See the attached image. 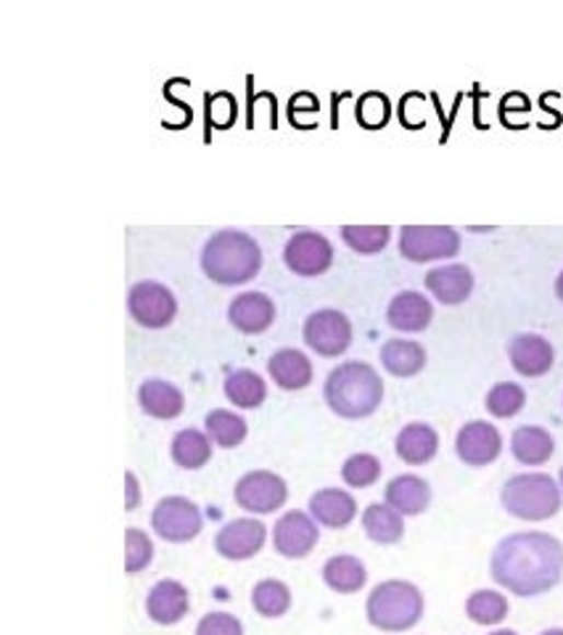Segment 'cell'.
<instances>
[{
  "label": "cell",
  "instance_id": "6da1fadb",
  "mask_svg": "<svg viewBox=\"0 0 563 635\" xmlns=\"http://www.w3.org/2000/svg\"><path fill=\"white\" fill-rule=\"evenodd\" d=\"M490 569L497 586L524 599L548 593L563 577V545L548 532H518L497 543Z\"/></svg>",
  "mask_w": 563,
  "mask_h": 635
},
{
  "label": "cell",
  "instance_id": "7a4b0ae2",
  "mask_svg": "<svg viewBox=\"0 0 563 635\" xmlns=\"http://www.w3.org/2000/svg\"><path fill=\"white\" fill-rule=\"evenodd\" d=\"M262 268L260 243L241 230H220L204 243L202 271L209 281L222 286H239L252 281Z\"/></svg>",
  "mask_w": 563,
  "mask_h": 635
},
{
  "label": "cell",
  "instance_id": "3957f363",
  "mask_svg": "<svg viewBox=\"0 0 563 635\" xmlns=\"http://www.w3.org/2000/svg\"><path fill=\"white\" fill-rule=\"evenodd\" d=\"M383 382L368 363H342L329 374L325 400L342 419H366L381 406Z\"/></svg>",
  "mask_w": 563,
  "mask_h": 635
},
{
  "label": "cell",
  "instance_id": "277c9868",
  "mask_svg": "<svg viewBox=\"0 0 563 635\" xmlns=\"http://www.w3.org/2000/svg\"><path fill=\"white\" fill-rule=\"evenodd\" d=\"M421 614H424V596L413 582L387 580L368 599V622L379 631H411Z\"/></svg>",
  "mask_w": 563,
  "mask_h": 635
},
{
  "label": "cell",
  "instance_id": "5b68a950",
  "mask_svg": "<svg viewBox=\"0 0 563 635\" xmlns=\"http://www.w3.org/2000/svg\"><path fill=\"white\" fill-rule=\"evenodd\" d=\"M501 500L510 517L542 522L559 514L561 487L548 474H516L505 483Z\"/></svg>",
  "mask_w": 563,
  "mask_h": 635
},
{
  "label": "cell",
  "instance_id": "8992f818",
  "mask_svg": "<svg viewBox=\"0 0 563 635\" xmlns=\"http://www.w3.org/2000/svg\"><path fill=\"white\" fill-rule=\"evenodd\" d=\"M460 236L450 226H405L400 230V254L411 262L456 258Z\"/></svg>",
  "mask_w": 563,
  "mask_h": 635
},
{
  "label": "cell",
  "instance_id": "52a82bcc",
  "mask_svg": "<svg viewBox=\"0 0 563 635\" xmlns=\"http://www.w3.org/2000/svg\"><path fill=\"white\" fill-rule=\"evenodd\" d=\"M153 530L170 543H188L202 532V511L188 498L170 496L162 498L151 517Z\"/></svg>",
  "mask_w": 563,
  "mask_h": 635
},
{
  "label": "cell",
  "instance_id": "ba28073f",
  "mask_svg": "<svg viewBox=\"0 0 563 635\" xmlns=\"http://www.w3.org/2000/svg\"><path fill=\"white\" fill-rule=\"evenodd\" d=\"M127 307H130V316L146 329H164L177 313L175 294L168 286L157 284V281H140V284L133 286Z\"/></svg>",
  "mask_w": 563,
  "mask_h": 635
},
{
  "label": "cell",
  "instance_id": "9c48e42d",
  "mask_svg": "<svg viewBox=\"0 0 563 635\" xmlns=\"http://www.w3.org/2000/svg\"><path fill=\"white\" fill-rule=\"evenodd\" d=\"M305 342L323 358L342 355L352 344L349 318L338 310L312 313L305 324Z\"/></svg>",
  "mask_w": 563,
  "mask_h": 635
},
{
  "label": "cell",
  "instance_id": "30bf717a",
  "mask_svg": "<svg viewBox=\"0 0 563 635\" xmlns=\"http://www.w3.org/2000/svg\"><path fill=\"white\" fill-rule=\"evenodd\" d=\"M286 483L273 472H249L235 485V500L252 514H273L286 503Z\"/></svg>",
  "mask_w": 563,
  "mask_h": 635
},
{
  "label": "cell",
  "instance_id": "8fae6325",
  "mask_svg": "<svg viewBox=\"0 0 563 635\" xmlns=\"http://www.w3.org/2000/svg\"><path fill=\"white\" fill-rule=\"evenodd\" d=\"M284 260L297 275L312 279V275L329 271L331 262H334V247L315 230H302V234H294L286 243Z\"/></svg>",
  "mask_w": 563,
  "mask_h": 635
},
{
  "label": "cell",
  "instance_id": "7c38bea8",
  "mask_svg": "<svg viewBox=\"0 0 563 635\" xmlns=\"http://www.w3.org/2000/svg\"><path fill=\"white\" fill-rule=\"evenodd\" d=\"M267 528L257 519H233L226 528L217 532L215 548L222 559L244 562L252 559L254 554H260V548L265 545Z\"/></svg>",
  "mask_w": 563,
  "mask_h": 635
},
{
  "label": "cell",
  "instance_id": "4fadbf2b",
  "mask_svg": "<svg viewBox=\"0 0 563 635\" xmlns=\"http://www.w3.org/2000/svg\"><path fill=\"white\" fill-rule=\"evenodd\" d=\"M458 458L469 466H487L503 451V438L487 421H471L458 432Z\"/></svg>",
  "mask_w": 563,
  "mask_h": 635
},
{
  "label": "cell",
  "instance_id": "5bb4252c",
  "mask_svg": "<svg viewBox=\"0 0 563 635\" xmlns=\"http://www.w3.org/2000/svg\"><path fill=\"white\" fill-rule=\"evenodd\" d=\"M275 551L286 559H305L318 543V528L302 511H289L278 519L273 532Z\"/></svg>",
  "mask_w": 563,
  "mask_h": 635
},
{
  "label": "cell",
  "instance_id": "9a60e30c",
  "mask_svg": "<svg viewBox=\"0 0 563 635\" xmlns=\"http://www.w3.org/2000/svg\"><path fill=\"white\" fill-rule=\"evenodd\" d=\"M230 324L244 333H262L271 329L275 320L273 299L262 292H246L230 303L228 310Z\"/></svg>",
  "mask_w": 563,
  "mask_h": 635
},
{
  "label": "cell",
  "instance_id": "2e32d148",
  "mask_svg": "<svg viewBox=\"0 0 563 635\" xmlns=\"http://www.w3.org/2000/svg\"><path fill=\"white\" fill-rule=\"evenodd\" d=\"M508 355L521 376H542L553 365V348L537 333H521L508 344Z\"/></svg>",
  "mask_w": 563,
  "mask_h": 635
},
{
  "label": "cell",
  "instance_id": "e0dca14e",
  "mask_svg": "<svg viewBox=\"0 0 563 635\" xmlns=\"http://www.w3.org/2000/svg\"><path fill=\"white\" fill-rule=\"evenodd\" d=\"M146 612L159 625H175L188 612V590L175 580L157 582L146 599Z\"/></svg>",
  "mask_w": 563,
  "mask_h": 635
},
{
  "label": "cell",
  "instance_id": "ac0fdd59",
  "mask_svg": "<svg viewBox=\"0 0 563 635\" xmlns=\"http://www.w3.org/2000/svg\"><path fill=\"white\" fill-rule=\"evenodd\" d=\"M426 288L441 305H460L471 297L473 275L466 265H445L426 273Z\"/></svg>",
  "mask_w": 563,
  "mask_h": 635
},
{
  "label": "cell",
  "instance_id": "d6986e66",
  "mask_svg": "<svg viewBox=\"0 0 563 635\" xmlns=\"http://www.w3.org/2000/svg\"><path fill=\"white\" fill-rule=\"evenodd\" d=\"M387 503L402 517H418L432 503V490H428L426 479L415 477V474H400L387 485Z\"/></svg>",
  "mask_w": 563,
  "mask_h": 635
},
{
  "label": "cell",
  "instance_id": "ffe728a7",
  "mask_svg": "<svg viewBox=\"0 0 563 635\" xmlns=\"http://www.w3.org/2000/svg\"><path fill=\"white\" fill-rule=\"evenodd\" d=\"M434 318V307L418 292H402L389 303L387 320L397 331H424Z\"/></svg>",
  "mask_w": 563,
  "mask_h": 635
},
{
  "label": "cell",
  "instance_id": "44dd1931",
  "mask_svg": "<svg viewBox=\"0 0 563 635\" xmlns=\"http://www.w3.org/2000/svg\"><path fill=\"white\" fill-rule=\"evenodd\" d=\"M138 402L153 419H175L185 408V397L181 389L162 382V378H151V382L140 384Z\"/></svg>",
  "mask_w": 563,
  "mask_h": 635
},
{
  "label": "cell",
  "instance_id": "7402d4cb",
  "mask_svg": "<svg viewBox=\"0 0 563 635\" xmlns=\"http://www.w3.org/2000/svg\"><path fill=\"white\" fill-rule=\"evenodd\" d=\"M397 455H400L405 464L421 466L437 455L439 438L428 423H407L400 434H397Z\"/></svg>",
  "mask_w": 563,
  "mask_h": 635
},
{
  "label": "cell",
  "instance_id": "603a6c76",
  "mask_svg": "<svg viewBox=\"0 0 563 635\" xmlns=\"http://www.w3.org/2000/svg\"><path fill=\"white\" fill-rule=\"evenodd\" d=\"M310 511L325 528L342 530L355 519L357 503L355 498L344 490H320L310 498Z\"/></svg>",
  "mask_w": 563,
  "mask_h": 635
},
{
  "label": "cell",
  "instance_id": "cb8c5ba5",
  "mask_svg": "<svg viewBox=\"0 0 563 635\" xmlns=\"http://www.w3.org/2000/svg\"><path fill=\"white\" fill-rule=\"evenodd\" d=\"M267 368L280 389H305L312 382V363L299 350L275 352Z\"/></svg>",
  "mask_w": 563,
  "mask_h": 635
},
{
  "label": "cell",
  "instance_id": "d4e9b609",
  "mask_svg": "<svg viewBox=\"0 0 563 635\" xmlns=\"http://www.w3.org/2000/svg\"><path fill=\"white\" fill-rule=\"evenodd\" d=\"M381 363L392 376H415L426 365V350L418 342L389 339L381 348Z\"/></svg>",
  "mask_w": 563,
  "mask_h": 635
},
{
  "label": "cell",
  "instance_id": "484cf974",
  "mask_svg": "<svg viewBox=\"0 0 563 635\" xmlns=\"http://www.w3.org/2000/svg\"><path fill=\"white\" fill-rule=\"evenodd\" d=\"M510 451L521 464L540 466L553 455V438L540 427H521L510 438Z\"/></svg>",
  "mask_w": 563,
  "mask_h": 635
},
{
  "label": "cell",
  "instance_id": "4316f807",
  "mask_svg": "<svg viewBox=\"0 0 563 635\" xmlns=\"http://www.w3.org/2000/svg\"><path fill=\"white\" fill-rule=\"evenodd\" d=\"M366 567L357 556H334V559L325 562L323 567V580L325 586L336 593H357L366 586Z\"/></svg>",
  "mask_w": 563,
  "mask_h": 635
},
{
  "label": "cell",
  "instance_id": "83f0119b",
  "mask_svg": "<svg viewBox=\"0 0 563 635\" xmlns=\"http://www.w3.org/2000/svg\"><path fill=\"white\" fill-rule=\"evenodd\" d=\"M363 528H366L370 541L381 543V545L397 543L402 537V532H405L402 514L400 511H394L389 503L387 506L383 503L368 506L366 514H363Z\"/></svg>",
  "mask_w": 563,
  "mask_h": 635
},
{
  "label": "cell",
  "instance_id": "f1b7e54d",
  "mask_svg": "<svg viewBox=\"0 0 563 635\" xmlns=\"http://www.w3.org/2000/svg\"><path fill=\"white\" fill-rule=\"evenodd\" d=\"M172 458L183 469H202L209 458H212V445L209 438L198 429H183L172 440Z\"/></svg>",
  "mask_w": 563,
  "mask_h": 635
},
{
  "label": "cell",
  "instance_id": "f546056e",
  "mask_svg": "<svg viewBox=\"0 0 563 635\" xmlns=\"http://www.w3.org/2000/svg\"><path fill=\"white\" fill-rule=\"evenodd\" d=\"M226 395L239 408H260L265 402L267 387L254 371H235L226 378Z\"/></svg>",
  "mask_w": 563,
  "mask_h": 635
},
{
  "label": "cell",
  "instance_id": "4dcf8cb0",
  "mask_svg": "<svg viewBox=\"0 0 563 635\" xmlns=\"http://www.w3.org/2000/svg\"><path fill=\"white\" fill-rule=\"evenodd\" d=\"M466 614L476 625H497V622L508 617V601H505L503 593H495V590H476L466 601Z\"/></svg>",
  "mask_w": 563,
  "mask_h": 635
},
{
  "label": "cell",
  "instance_id": "1f68e13d",
  "mask_svg": "<svg viewBox=\"0 0 563 635\" xmlns=\"http://www.w3.org/2000/svg\"><path fill=\"white\" fill-rule=\"evenodd\" d=\"M207 432L220 447H235L246 438V421L241 416L230 413V410L217 408L207 416Z\"/></svg>",
  "mask_w": 563,
  "mask_h": 635
},
{
  "label": "cell",
  "instance_id": "d6a6232c",
  "mask_svg": "<svg viewBox=\"0 0 563 635\" xmlns=\"http://www.w3.org/2000/svg\"><path fill=\"white\" fill-rule=\"evenodd\" d=\"M252 601L262 617H280V614L289 612L291 590L280 580H262L257 582V588H254Z\"/></svg>",
  "mask_w": 563,
  "mask_h": 635
},
{
  "label": "cell",
  "instance_id": "836d02e7",
  "mask_svg": "<svg viewBox=\"0 0 563 635\" xmlns=\"http://www.w3.org/2000/svg\"><path fill=\"white\" fill-rule=\"evenodd\" d=\"M392 230L389 226H344L342 239L347 241L349 249L360 254H376L389 243Z\"/></svg>",
  "mask_w": 563,
  "mask_h": 635
},
{
  "label": "cell",
  "instance_id": "e575fe53",
  "mask_svg": "<svg viewBox=\"0 0 563 635\" xmlns=\"http://www.w3.org/2000/svg\"><path fill=\"white\" fill-rule=\"evenodd\" d=\"M524 402H527V393H524L518 384L510 382L497 384V387H492L487 395V410L492 416H497V419H510V416H516L518 410L524 408Z\"/></svg>",
  "mask_w": 563,
  "mask_h": 635
},
{
  "label": "cell",
  "instance_id": "d590c367",
  "mask_svg": "<svg viewBox=\"0 0 563 635\" xmlns=\"http://www.w3.org/2000/svg\"><path fill=\"white\" fill-rule=\"evenodd\" d=\"M381 474V464L376 455L370 453H357L347 458V464L342 466V477L344 483L352 485V487H368L374 485L376 479H379Z\"/></svg>",
  "mask_w": 563,
  "mask_h": 635
},
{
  "label": "cell",
  "instance_id": "8d00e7d4",
  "mask_svg": "<svg viewBox=\"0 0 563 635\" xmlns=\"http://www.w3.org/2000/svg\"><path fill=\"white\" fill-rule=\"evenodd\" d=\"M125 569L130 575L140 572L143 567H149L151 556H153V545L149 541V535H143V532L130 528L125 535Z\"/></svg>",
  "mask_w": 563,
  "mask_h": 635
},
{
  "label": "cell",
  "instance_id": "74e56055",
  "mask_svg": "<svg viewBox=\"0 0 563 635\" xmlns=\"http://www.w3.org/2000/svg\"><path fill=\"white\" fill-rule=\"evenodd\" d=\"M357 120H360L366 127H370V131L387 125V120H389L387 95H381V93L363 95L360 104H357Z\"/></svg>",
  "mask_w": 563,
  "mask_h": 635
},
{
  "label": "cell",
  "instance_id": "f35d334b",
  "mask_svg": "<svg viewBox=\"0 0 563 635\" xmlns=\"http://www.w3.org/2000/svg\"><path fill=\"white\" fill-rule=\"evenodd\" d=\"M196 635H244V627H241V622L233 614L215 612L198 622Z\"/></svg>",
  "mask_w": 563,
  "mask_h": 635
},
{
  "label": "cell",
  "instance_id": "ab89813d",
  "mask_svg": "<svg viewBox=\"0 0 563 635\" xmlns=\"http://www.w3.org/2000/svg\"><path fill=\"white\" fill-rule=\"evenodd\" d=\"M207 114L217 127H226L235 117V101L230 99L228 93H217V95H212V99H209Z\"/></svg>",
  "mask_w": 563,
  "mask_h": 635
},
{
  "label": "cell",
  "instance_id": "60d3db41",
  "mask_svg": "<svg viewBox=\"0 0 563 635\" xmlns=\"http://www.w3.org/2000/svg\"><path fill=\"white\" fill-rule=\"evenodd\" d=\"M125 483H127V492H130V498H127V511H133V509H136V503H138V483H136V474L127 472Z\"/></svg>",
  "mask_w": 563,
  "mask_h": 635
},
{
  "label": "cell",
  "instance_id": "b9f144b4",
  "mask_svg": "<svg viewBox=\"0 0 563 635\" xmlns=\"http://www.w3.org/2000/svg\"><path fill=\"white\" fill-rule=\"evenodd\" d=\"M555 297H559L563 303V273L559 275V279H555Z\"/></svg>",
  "mask_w": 563,
  "mask_h": 635
},
{
  "label": "cell",
  "instance_id": "7bdbcfd3",
  "mask_svg": "<svg viewBox=\"0 0 563 635\" xmlns=\"http://www.w3.org/2000/svg\"><path fill=\"white\" fill-rule=\"evenodd\" d=\"M542 635H563V631H559V627H553V631H545Z\"/></svg>",
  "mask_w": 563,
  "mask_h": 635
},
{
  "label": "cell",
  "instance_id": "ee69618b",
  "mask_svg": "<svg viewBox=\"0 0 563 635\" xmlns=\"http://www.w3.org/2000/svg\"><path fill=\"white\" fill-rule=\"evenodd\" d=\"M490 635H516L514 631H495V633H490Z\"/></svg>",
  "mask_w": 563,
  "mask_h": 635
},
{
  "label": "cell",
  "instance_id": "f6af8a7d",
  "mask_svg": "<svg viewBox=\"0 0 563 635\" xmlns=\"http://www.w3.org/2000/svg\"><path fill=\"white\" fill-rule=\"evenodd\" d=\"M561 487H563V469H561Z\"/></svg>",
  "mask_w": 563,
  "mask_h": 635
}]
</instances>
